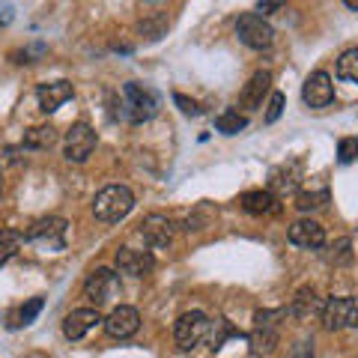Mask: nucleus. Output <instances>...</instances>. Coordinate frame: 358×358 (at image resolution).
I'll use <instances>...</instances> for the list:
<instances>
[{"instance_id":"7c9ffc66","label":"nucleus","mask_w":358,"mask_h":358,"mask_svg":"<svg viewBox=\"0 0 358 358\" xmlns=\"http://www.w3.org/2000/svg\"><path fill=\"white\" fill-rule=\"evenodd\" d=\"M284 102H287V99H284V93H272V99H268V108H266V122H275L278 117H281L284 114Z\"/></svg>"},{"instance_id":"4be33fe9","label":"nucleus","mask_w":358,"mask_h":358,"mask_svg":"<svg viewBox=\"0 0 358 358\" xmlns=\"http://www.w3.org/2000/svg\"><path fill=\"white\" fill-rule=\"evenodd\" d=\"M21 242H24V233L21 230H13V227L0 230V266H6L13 260L15 251L21 248Z\"/></svg>"},{"instance_id":"cd10ccee","label":"nucleus","mask_w":358,"mask_h":358,"mask_svg":"<svg viewBox=\"0 0 358 358\" xmlns=\"http://www.w3.org/2000/svg\"><path fill=\"white\" fill-rule=\"evenodd\" d=\"M289 310L284 308H278V310H257L254 313V322H257V329H275L278 326V320H284Z\"/></svg>"},{"instance_id":"6ab92c4d","label":"nucleus","mask_w":358,"mask_h":358,"mask_svg":"<svg viewBox=\"0 0 358 358\" xmlns=\"http://www.w3.org/2000/svg\"><path fill=\"white\" fill-rule=\"evenodd\" d=\"M299 176H301V164L293 162V164H284V167H278V171H272L268 185H272V192L287 194V192H293V188L299 185Z\"/></svg>"},{"instance_id":"9d476101","label":"nucleus","mask_w":358,"mask_h":358,"mask_svg":"<svg viewBox=\"0 0 358 358\" xmlns=\"http://www.w3.org/2000/svg\"><path fill=\"white\" fill-rule=\"evenodd\" d=\"M138 329H141V313L134 310L131 305L114 308V310L108 313V320H105V331L110 334V338H117V341L131 338Z\"/></svg>"},{"instance_id":"f03ea898","label":"nucleus","mask_w":358,"mask_h":358,"mask_svg":"<svg viewBox=\"0 0 358 358\" xmlns=\"http://www.w3.org/2000/svg\"><path fill=\"white\" fill-rule=\"evenodd\" d=\"M134 209V194L126 185H108L93 200V215L105 224H117Z\"/></svg>"},{"instance_id":"5701e85b","label":"nucleus","mask_w":358,"mask_h":358,"mask_svg":"<svg viewBox=\"0 0 358 358\" xmlns=\"http://www.w3.org/2000/svg\"><path fill=\"white\" fill-rule=\"evenodd\" d=\"M329 203V188H310V192H299L296 194V206L301 212H313V209H322Z\"/></svg>"},{"instance_id":"f3484780","label":"nucleus","mask_w":358,"mask_h":358,"mask_svg":"<svg viewBox=\"0 0 358 358\" xmlns=\"http://www.w3.org/2000/svg\"><path fill=\"white\" fill-rule=\"evenodd\" d=\"M289 313H293L296 320H310V317H317V313H322V301L317 296V289L301 287L293 299V305H289Z\"/></svg>"},{"instance_id":"ddd939ff","label":"nucleus","mask_w":358,"mask_h":358,"mask_svg":"<svg viewBox=\"0 0 358 358\" xmlns=\"http://www.w3.org/2000/svg\"><path fill=\"white\" fill-rule=\"evenodd\" d=\"M99 322H105L102 313H99V308H78L63 320V334L69 341H81L99 326Z\"/></svg>"},{"instance_id":"20e7f679","label":"nucleus","mask_w":358,"mask_h":358,"mask_svg":"<svg viewBox=\"0 0 358 358\" xmlns=\"http://www.w3.org/2000/svg\"><path fill=\"white\" fill-rule=\"evenodd\" d=\"M66 227H69V221L51 215V218H42L36 224H30L24 239L33 242V245H39L42 251H60L66 245Z\"/></svg>"},{"instance_id":"f8f14e48","label":"nucleus","mask_w":358,"mask_h":358,"mask_svg":"<svg viewBox=\"0 0 358 358\" xmlns=\"http://www.w3.org/2000/svg\"><path fill=\"white\" fill-rule=\"evenodd\" d=\"M287 236L293 245H299V248H322L326 245V227H322L320 221H313V218H301L296 224H289V230H287Z\"/></svg>"},{"instance_id":"bb28decb","label":"nucleus","mask_w":358,"mask_h":358,"mask_svg":"<svg viewBox=\"0 0 358 358\" xmlns=\"http://www.w3.org/2000/svg\"><path fill=\"white\" fill-rule=\"evenodd\" d=\"M42 305H45V301H42V299H30V301H27V305H24V308H21V310L15 313V322H13V329H18V326H30V322H33V320H36V317H39V310H42Z\"/></svg>"},{"instance_id":"b1692460","label":"nucleus","mask_w":358,"mask_h":358,"mask_svg":"<svg viewBox=\"0 0 358 358\" xmlns=\"http://www.w3.org/2000/svg\"><path fill=\"white\" fill-rule=\"evenodd\" d=\"M215 129L221 134H239L242 129H248V117L239 114V110H224V114L215 120Z\"/></svg>"},{"instance_id":"2eb2a0df","label":"nucleus","mask_w":358,"mask_h":358,"mask_svg":"<svg viewBox=\"0 0 358 358\" xmlns=\"http://www.w3.org/2000/svg\"><path fill=\"white\" fill-rule=\"evenodd\" d=\"M72 84L69 81H51V84H39L36 90V99H39V108L45 114H51V110H57L60 105H66L72 99Z\"/></svg>"},{"instance_id":"473e14b6","label":"nucleus","mask_w":358,"mask_h":358,"mask_svg":"<svg viewBox=\"0 0 358 358\" xmlns=\"http://www.w3.org/2000/svg\"><path fill=\"white\" fill-rule=\"evenodd\" d=\"M141 33H147V39H159L162 33H164V18H159V21H143Z\"/></svg>"},{"instance_id":"6e6552de","label":"nucleus","mask_w":358,"mask_h":358,"mask_svg":"<svg viewBox=\"0 0 358 358\" xmlns=\"http://www.w3.org/2000/svg\"><path fill=\"white\" fill-rule=\"evenodd\" d=\"M138 233H141V239L150 245V248H167V245L173 242V221L167 218V215H159V212H152V215H147L141 224H138Z\"/></svg>"},{"instance_id":"39448f33","label":"nucleus","mask_w":358,"mask_h":358,"mask_svg":"<svg viewBox=\"0 0 358 358\" xmlns=\"http://www.w3.org/2000/svg\"><path fill=\"white\" fill-rule=\"evenodd\" d=\"M236 36H239L242 45H248V48L263 51V48H268V45H272L275 30H272V24H268L263 15L245 13V15H239V21H236Z\"/></svg>"},{"instance_id":"0eeeda50","label":"nucleus","mask_w":358,"mask_h":358,"mask_svg":"<svg viewBox=\"0 0 358 358\" xmlns=\"http://www.w3.org/2000/svg\"><path fill=\"white\" fill-rule=\"evenodd\" d=\"M96 150V131L87 126V122H75V126L66 131V159L75 164H84Z\"/></svg>"},{"instance_id":"c85d7f7f","label":"nucleus","mask_w":358,"mask_h":358,"mask_svg":"<svg viewBox=\"0 0 358 358\" xmlns=\"http://www.w3.org/2000/svg\"><path fill=\"white\" fill-rule=\"evenodd\" d=\"M352 260V242L350 239H338L331 245V263H338V266H346Z\"/></svg>"},{"instance_id":"72a5a7b5","label":"nucleus","mask_w":358,"mask_h":358,"mask_svg":"<svg viewBox=\"0 0 358 358\" xmlns=\"http://www.w3.org/2000/svg\"><path fill=\"white\" fill-rule=\"evenodd\" d=\"M289 358H313V341H299L293 346V352H289Z\"/></svg>"},{"instance_id":"c9c22d12","label":"nucleus","mask_w":358,"mask_h":358,"mask_svg":"<svg viewBox=\"0 0 358 358\" xmlns=\"http://www.w3.org/2000/svg\"><path fill=\"white\" fill-rule=\"evenodd\" d=\"M343 3H346V6H350V9H352V13H358V0H343Z\"/></svg>"},{"instance_id":"393cba45","label":"nucleus","mask_w":358,"mask_h":358,"mask_svg":"<svg viewBox=\"0 0 358 358\" xmlns=\"http://www.w3.org/2000/svg\"><path fill=\"white\" fill-rule=\"evenodd\" d=\"M338 78H341V81L358 84V48H350V51L341 54V60H338Z\"/></svg>"},{"instance_id":"c756f323","label":"nucleus","mask_w":358,"mask_h":358,"mask_svg":"<svg viewBox=\"0 0 358 358\" xmlns=\"http://www.w3.org/2000/svg\"><path fill=\"white\" fill-rule=\"evenodd\" d=\"M338 159H341V164H350L358 159V138H343L338 143Z\"/></svg>"},{"instance_id":"9b49d317","label":"nucleus","mask_w":358,"mask_h":358,"mask_svg":"<svg viewBox=\"0 0 358 358\" xmlns=\"http://www.w3.org/2000/svg\"><path fill=\"white\" fill-rule=\"evenodd\" d=\"M301 99H305V105L308 108H329L331 105V99H334V84H331V78L326 72H313L308 75V81L305 87H301Z\"/></svg>"},{"instance_id":"f257e3e1","label":"nucleus","mask_w":358,"mask_h":358,"mask_svg":"<svg viewBox=\"0 0 358 358\" xmlns=\"http://www.w3.org/2000/svg\"><path fill=\"white\" fill-rule=\"evenodd\" d=\"M120 114L129 122H147L159 114V96L143 84H126L122 87V102H120Z\"/></svg>"},{"instance_id":"a211bd4d","label":"nucleus","mask_w":358,"mask_h":358,"mask_svg":"<svg viewBox=\"0 0 358 358\" xmlns=\"http://www.w3.org/2000/svg\"><path fill=\"white\" fill-rule=\"evenodd\" d=\"M242 209L248 212V215H268V212H275L278 203H275V194L272 192H263V188H257V192H245L239 197Z\"/></svg>"},{"instance_id":"e433bc0d","label":"nucleus","mask_w":358,"mask_h":358,"mask_svg":"<svg viewBox=\"0 0 358 358\" xmlns=\"http://www.w3.org/2000/svg\"><path fill=\"white\" fill-rule=\"evenodd\" d=\"M352 326H358V310H355V320H352Z\"/></svg>"},{"instance_id":"4468645a","label":"nucleus","mask_w":358,"mask_h":358,"mask_svg":"<svg viewBox=\"0 0 358 358\" xmlns=\"http://www.w3.org/2000/svg\"><path fill=\"white\" fill-rule=\"evenodd\" d=\"M117 272L120 275H131V278H143L152 272V254L150 251H134V248H120L117 251Z\"/></svg>"},{"instance_id":"a878e982","label":"nucleus","mask_w":358,"mask_h":358,"mask_svg":"<svg viewBox=\"0 0 358 358\" xmlns=\"http://www.w3.org/2000/svg\"><path fill=\"white\" fill-rule=\"evenodd\" d=\"M206 338L212 343V350H221L224 341H227V338H239V331L233 329L227 320H215V322H209V334H206Z\"/></svg>"},{"instance_id":"f704fd0d","label":"nucleus","mask_w":358,"mask_h":358,"mask_svg":"<svg viewBox=\"0 0 358 358\" xmlns=\"http://www.w3.org/2000/svg\"><path fill=\"white\" fill-rule=\"evenodd\" d=\"M284 3H287V0H257V13L268 15V13H275V9H281Z\"/></svg>"},{"instance_id":"7ed1b4c3","label":"nucleus","mask_w":358,"mask_h":358,"mask_svg":"<svg viewBox=\"0 0 358 358\" xmlns=\"http://www.w3.org/2000/svg\"><path fill=\"white\" fill-rule=\"evenodd\" d=\"M206 334H209V317H206L203 310H188V313H182V317L176 320V326H173V341H176V346L182 352L200 346V343L206 341Z\"/></svg>"},{"instance_id":"412c9836","label":"nucleus","mask_w":358,"mask_h":358,"mask_svg":"<svg viewBox=\"0 0 358 358\" xmlns=\"http://www.w3.org/2000/svg\"><path fill=\"white\" fill-rule=\"evenodd\" d=\"M57 143V129L54 126H33L24 131V147L27 150H51Z\"/></svg>"},{"instance_id":"423d86ee","label":"nucleus","mask_w":358,"mask_h":358,"mask_svg":"<svg viewBox=\"0 0 358 358\" xmlns=\"http://www.w3.org/2000/svg\"><path fill=\"white\" fill-rule=\"evenodd\" d=\"M117 293H120V278H117V272H110V268H96L84 281V296L93 301L96 308L110 301Z\"/></svg>"},{"instance_id":"2f4dec72","label":"nucleus","mask_w":358,"mask_h":358,"mask_svg":"<svg viewBox=\"0 0 358 358\" xmlns=\"http://www.w3.org/2000/svg\"><path fill=\"white\" fill-rule=\"evenodd\" d=\"M173 102H176V105H179V110H182V114H188V117L200 114V108H197L194 99H185L182 93H173Z\"/></svg>"},{"instance_id":"aec40b11","label":"nucleus","mask_w":358,"mask_h":358,"mask_svg":"<svg viewBox=\"0 0 358 358\" xmlns=\"http://www.w3.org/2000/svg\"><path fill=\"white\" fill-rule=\"evenodd\" d=\"M248 346H251V355L257 358H266L278 350V331L275 329H254L248 334Z\"/></svg>"},{"instance_id":"dca6fc26","label":"nucleus","mask_w":358,"mask_h":358,"mask_svg":"<svg viewBox=\"0 0 358 358\" xmlns=\"http://www.w3.org/2000/svg\"><path fill=\"white\" fill-rule=\"evenodd\" d=\"M272 90V75L268 72H257L248 84H245L242 90V96H239V105L242 108H248V110H257L263 105V96Z\"/></svg>"},{"instance_id":"1a4fd4ad","label":"nucleus","mask_w":358,"mask_h":358,"mask_svg":"<svg viewBox=\"0 0 358 358\" xmlns=\"http://www.w3.org/2000/svg\"><path fill=\"white\" fill-rule=\"evenodd\" d=\"M355 299L350 296H338V299H329L326 305H322V326H326L329 331H341L346 326H352V320H355Z\"/></svg>"}]
</instances>
